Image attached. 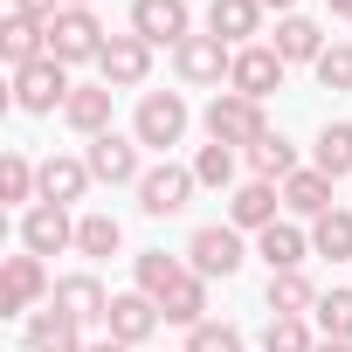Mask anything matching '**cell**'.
Here are the masks:
<instances>
[{
  "label": "cell",
  "instance_id": "4",
  "mask_svg": "<svg viewBox=\"0 0 352 352\" xmlns=\"http://www.w3.org/2000/svg\"><path fill=\"white\" fill-rule=\"evenodd\" d=\"M270 124H263V104L256 97H235V90H214V104H208V138L214 145H256Z\"/></svg>",
  "mask_w": 352,
  "mask_h": 352
},
{
  "label": "cell",
  "instance_id": "25",
  "mask_svg": "<svg viewBox=\"0 0 352 352\" xmlns=\"http://www.w3.org/2000/svg\"><path fill=\"white\" fill-rule=\"evenodd\" d=\"M0 201L21 208V214L42 201V166H28V152H8V159H0Z\"/></svg>",
  "mask_w": 352,
  "mask_h": 352
},
{
  "label": "cell",
  "instance_id": "35",
  "mask_svg": "<svg viewBox=\"0 0 352 352\" xmlns=\"http://www.w3.org/2000/svg\"><path fill=\"white\" fill-rule=\"evenodd\" d=\"M311 318L324 324V338H352V290H324Z\"/></svg>",
  "mask_w": 352,
  "mask_h": 352
},
{
  "label": "cell",
  "instance_id": "10",
  "mask_svg": "<svg viewBox=\"0 0 352 352\" xmlns=\"http://www.w3.org/2000/svg\"><path fill=\"white\" fill-rule=\"evenodd\" d=\"M173 69H180V83H228L235 49L221 35H187L180 49H173Z\"/></svg>",
  "mask_w": 352,
  "mask_h": 352
},
{
  "label": "cell",
  "instance_id": "43",
  "mask_svg": "<svg viewBox=\"0 0 352 352\" xmlns=\"http://www.w3.org/2000/svg\"><path fill=\"white\" fill-rule=\"evenodd\" d=\"M63 8H90V0H63Z\"/></svg>",
  "mask_w": 352,
  "mask_h": 352
},
{
  "label": "cell",
  "instance_id": "12",
  "mask_svg": "<svg viewBox=\"0 0 352 352\" xmlns=\"http://www.w3.org/2000/svg\"><path fill=\"white\" fill-rule=\"evenodd\" d=\"M90 180H104V187H138L145 180V166H138V138H118V131H104V138H90Z\"/></svg>",
  "mask_w": 352,
  "mask_h": 352
},
{
  "label": "cell",
  "instance_id": "38",
  "mask_svg": "<svg viewBox=\"0 0 352 352\" xmlns=\"http://www.w3.org/2000/svg\"><path fill=\"white\" fill-rule=\"evenodd\" d=\"M56 8H63V0H14V14H35V21H49Z\"/></svg>",
  "mask_w": 352,
  "mask_h": 352
},
{
  "label": "cell",
  "instance_id": "30",
  "mask_svg": "<svg viewBox=\"0 0 352 352\" xmlns=\"http://www.w3.org/2000/svg\"><path fill=\"white\" fill-rule=\"evenodd\" d=\"M318 173L324 180H345L352 173V124H324L318 131Z\"/></svg>",
  "mask_w": 352,
  "mask_h": 352
},
{
  "label": "cell",
  "instance_id": "9",
  "mask_svg": "<svg viewBox=\"0 0 352 352\" xmlns=\"http://www.w3.org/2000/svg\"><path fill=\"white\" fill-rule=\"evenodd\" d=\"M187 28H194V14H187V0H131V35L138 42H166V49H180L187 42Z\"/></svg>",
  "mask_w": 352,
  "mask_h": 352
},
{
  "label": "cell",
  "instance_id": "11",
  "mask_svg": "<svg viewBox=\"0 0 352 352\" xmlns=\"http://www.w3.org/2000/svg\"><path fill=\"white\" fill-rule=\"evenodd\" d=\"M159 324H166L159 297H145V290H118V297H111V318H104V331H111L118 345H145Z\"/></svg>",
  "mask_w": 352,
  "mask_h": 352
},
{
  "label": "cell",
  "instance_id": "22",
  "mask_svg": "<svg viewBox=\"0 0 352 352\" xmlns=\"http://www.w3.org/2000/svg\"><path fill=\"white\" fill-rule=\"evenodd\" d=\"M90 194V159H42V201H56V208H69V201H83Z\"/></svg>",
  "mask_w": 352,
  "mask_h": 352
},
{
  "label": "cell",
  "instance_id": "39",
  "mask_svg": "<svg viewBox=\"0 0 352 352\" xmlns=\"http://www.w3.org/2000/svg\"><path fill=\"white\" fill-rule=\"evenodd\" d=\"M90 352H131V345H118V338H97V345H90Z\"/></svg>",
  "mask_w": 352,
  "mask_h": 352
},
{
  "label": "cell",
  "instance_id": "5",
  "mask_svg": "<svg viewBox=\"0 0 352 352\" xmlns=\"http://www.w3.org/2000/svg\"><path fill=\"white\" fill-rule=\"evenodd\" d=\"M194 187H201V180H194V166H173V159H166V166H145V180H138V208H145L152 221H166V214H180V208L194 201Z\"/></svg>",
  "mask_w": 352,
  "mask_h": 352
},
{
  "label": "cell",
  "instance_id": "17",
  "mask_svg": "<svg viewBox=\"0 0 352 352\" xmlns=\"http://www.w3.org/2000/svg\"><path fill=\"white\" fill-rule=\"evenodd\" d=\"M63 118H69V131L104 138V131H111V83H76L69 104H63Z\"/></svg>",
  "mask_w": 352,
  "mask_h": 352
},
{
  "label": "cell",
  "instance_id": "21",
  "mask_svg": "<svg viewBox=\"0 0 352 352\" xmlns=\"http://www.w3.org/2000/svg\"><path fill=\"white\" fill-rule=\"evenodd\" d=\"M76 331H83V324L63 318L56 304H49V311H28V352H90Z\"/></svg>",
  "mask_w": 352,
  "mask_h": 352
},
{
  "label": "cell",
  "instance_id": "24",
  "mask_svg": "<svg viewBox=\"0 0 352 352\" xmlns=\"http://www.w3.org/2000/svg\"><path fill=\"white\" fill-rule=\"evenodd\" d=\"M283 208H290V214H311V221H324V214H331V180H324L318 166H297L290 180H283Z\"/></svg>",
  "mask_w": 352,
  "mask_h": 352
},
{
  "label": "cell",
  "instance_id": "28",
  "mask_svg": "<svg viewBox=\"0 0 352 352\" xmlns=\"http://www.w3.org/2000/svg\"><path fill=\"white\" fill-rule=\"evenodd\" d=\"M131 270H138V290H145V297H159V304H166L173 290H180V283H187V270L173 263L166 249H145V256H138Z\"/></svg>",
  "mask_w": 352,
  "mask_h": 352
},
{
  "label": "cell",
  "instance_id": "23",
  "mask_svg": "<svg viewBox=\"0 0 352 352\" xmlns=\"http://www.w3.org/2000/svg\"><path fill=\"white\" fill-rule=\"evenodd\" d=\"M256 28H263V0H214V8H208V35H221L228 49H235V42L249 49Z\"/></svg>",
  "mask_w": 352,
  "mask_h": 352
},
{
  "label": "cell",
  "instance_id": "13",
  "mask_svg": "<svg viewBox=\"0 0 352 352\" xmlns=\"http://www.w3.org/2000/svg\"><path fill=\"white\" fill-rule=\"evenodd\" d=\"M97 76H104L111 90H138V83L152 76V42H138V35H111L104 56H97Z\"/></svg>",
  "mask_w": 352,
  "mask_h": 352
},
{
  "label": "cell",
  "instance_id": "31",
  "mask_svg": "<svg viewBox=\"0 0 352 352\" xmlns=\"http://www.w3.org/2000/svg\"><path fill=\"white\" fill-rule=\"evenodd\" d=\"M76 249H83V256H118V249H124L118 214H83V221H76Z\"/></svg>",
  "mask_w": 352,
  "mask_h": 352
},
{
  "label": "cell",
  "instance_id": "27",
  "mask_svg": "<svg viewBox=\"0 0 352 352\" xmlns=\"http://www.w3.org/2000/svg\"><path fill=\"white\" fill-rule=\"evenodd\" d=\"M249 166H256V180H290V173H297V152H290V138L283 131H263L256 145H249Z\"/></svg>",
  "mask_w": 352,
  "mask_h": 352
},
{
  "label": "cell",
  "instance_id": "32",
  "mask_svg": "<svg viewBox=\"0 0 352 352\" xmlns=\"http://www.w3.org/2000/svg\"><path fill=\"white\" fill-rule=\"evenodd\" d=\"M311 249H318V256H331V263H352V214H345V208H331V214L311 228Z\"/></svg>",
  "mask_w": 352,
  "mask_h": 352
},
{
  "label": "cell",
  "instance_id": "6",
  "mask_svg": "<svg viewBox=\"0 0 352 352\" xmlns=\"http://www.w3.org/2000/svg\"><path fill=\"white\" fill-rule=\"evenodd\" d=\"M283 69H290V63H283V56H276L270 42H249V49H235L228 90H235V97H256V104H263L270 90H283Z\"/></svg>",
  "mask_w": 352,
  "mask_h": 352
},
{
  "label": "cell",
  "instance_id": "41",
  "mask_svg": "<svg viewBox=\"0 0 352 352\" xmlns=\"http://www.w3.org/2000/svg\"><path fill=\"white\" fill-rule=\"evenodd\" d=\"M270 8H276V14H290V8H297V0H263V14H270Z\"/></svg>",
  "mask_w": 352,
  "mask_h": 352
},
{
  "label": "cell",
  "instance_id": "8",
  "mask_svg": "<svg viewBox=\"0 0 352 352\" xmlns=\"http://www.w3.org/2000/svg\"><path fill=\"white\" fill-rule=\"evenodd\" d=\"M49 297V270H42V256H8V270H0V318H21V311H35Z\"/></svg>",
  "mask_w": 352,
  "mask_h": 352
},
{
  "label": "cell",
  "instance_id": "2",
  "mask_svg": "<svg viewBox=\"0 0 352 352\" xmlns=\"http://www.w3.org/2000/svg\"><path fill=\"white\" fill-rule=\"evenodd\" d=\"M131 138L152 145V152H173L187 138V97L180 90H145L138 97V118H131Z\"/></svg>",
  "mask_w": 352,
  "mask_h": 352
},
{
  "label": "cell",
  "instance_id": "36",
  "mask_svg": "<svg viewBox=\"0 0 352 352\" xmlns=\"http://www.w3.org/2000/svg\"><path fill=\"white\" fill-rule=\"evenodd\" d=\"M318 83H324V90H352V42H331V49L318 56Z\"/></svg>",
  "mask_w": 352,
  "mask_h": 352
},
{
  "label": "cell",
  "instance_id": "1",
  "mask_svg": "<svg viewBox=\"0 0 352 352\" xmlns=\"http://www.w3.org/2000/svg\"><path fill=\"white\" fill-rule=\"evenodd\" d=\"M104 21L90 14V8H56L49 14V56L63 63V69H76V63H97L104 56Z\"/></svg>",
  "mask_w": 352,
  "mask_h": 352
},
{
  "label": "cell",
  "instance_id": "20",
  "mask_svg": "<svg viewBox=\"0 0 352 352\" xmlns=\"http://www.w3.org/2000/svg\"><path fill=\"white\" fill-rule=\"evenodd\" d=\"M270 49H276L283 63H311V69H318V56H324L331 42H324V28H318V21H304V14H283Z\"/></svg>",
  "mask_w": 352,
  "mask_h": 352
},
{
  "label": "cell",
  "instance_id": "19",
  "mask_svg": "<svg viewBox=\"0 0 352 352\" xmlns=\"http://www.w3.org/2000/svg\"><path fill=\"white\" fill-rule=\"evenodd\" d=\"M56 311L76 318V324H104V318H111V297H104L97 276H63V283H56Z\"/></svg>",
  "mask_w": 352,
  "mask_h": 352
},
{
  "label": "cell",
  "instance_id": "7",
  "mask_svg": "<svg viewBox=\"0 0 352 352\" xmlns=\"http://www.w3.org/2000/svg\"><path fill=\"white\" fill-rule=\"evenodd\" d=\"M187 270H194V276H235V270H242V228H228V221L194 228V242H187Z\"/></svg>",
  "mask_w": 352,
  "mask_h": 352
},
{
  "label": "cell",
  "instance_id": "29",
  "mask_svg": "<svg viewBox=\"0 0 352 352\" xmlns=\"http://www.w3.org/2000/svg\"><path fill=\"white\" fill-rule=\"evenodd\" d=\"M159 311H166V324H187V331H194V324H208V276H194V270H187V283L173 290Z\"/></svg>",
  "mask_w": 352,
  "mask_h": 352
},
{
  "label": "cell",
  "instance_id": "34",
  "mask_svg": "<svg viewBox=\"0 0 352 352\" xmlns=\"http://www.w3.org/2000/svg\"><path fill=\"white\" fill-rule=\"evenodd\" d=\"M263 352H318V338H311V324H304V318H270Z\"/></svg>",
  "mask_w": 352,
  "mask_h": 352
},
{
  "label": "cell",
  "instance_id": "26",
  "mask_svg": "<svg viewBox=\"0 0 352 352\" xmlns=\"http://www.w3.org/2000/svg\"><path fill=\"white\" fill-rule=\"evenodd\" d=\"M270 311H276V318H304V311H318V283H311L304 270L270 276Z\"/></svg>",
  "mask_w": 352,
  "mask_h": 352
},
{
  "label": "cell",
  "instance_id": "40",
  "mask_svg": "<svg viewBox=\"0 0 352 352\" xmlns=\"http://www.w3.org/2000/svg\"><path fill=\"white\" fill-rule=\"evenodd\" d=\"M318 352H352V338H324V345H318Z\"/></svg>",
  "mask_w": 352,
  "mask_h": 352
},
{
  "label": "cell",
  "instance_id": "42",
  "mask_svg": "<svg viewBox=\"0 0 352 352\" xmlns=\"http://www.w3.org/2000/svg\"><path fill=\"white\" fill-rule=\"evenodd\" d=\"M324 8H331V14H352V0H324Z\"/></svg>",
  "mask_w": 352,
  "mask_h": 352
},
{
  "label": "cell",
  "instance_id": "3",
  "mask_svg": "<svg viewBox=\"0 0 352 352\" xmlns=\"http://www.w3.org/2000/svg\"><path fill=\"white\" fill-rule=\"evenodd\" d=\"M69 69L56 63V56H42V63H28V69H14V104L28 111V118H49V111H63L69 104Z\"/></svg>",
  "mask_w": 352,
  "mask_h": 352
},
{
  "label": "cell",
  "instance_id": "16",
  "mask_svg": "<svg viewBox=\"0 0 352 352\" xmlns=\"http://www.w3.org/2000/svg\"><path fill=\"white\" fill-rule=\"evenodd\" d=\"M276 201H283L276 180H249V187H235V194H228V228H256V235H263V228L276 221Z\"/></svg>",
  "mask_w": 352,
  "mask_h": 352
},
{
  "label": "cell",
  "instance_id": "15",
  "mask_svg": "<svg viewBox=\"0 0 352 352\" xmlns=\"http://www.w3.org/2000/svg\"><path fill=\"white\" fill-rule=\"evenodd\" d=\"M42 56H49V21L8 14V28H0V63H8V69H28V63H42Z\"/></svg>",
  "mask_w": 352,
  "mask_h": 352
},
{
  "label": "cell",
  "instance_id": "37",
  "mask_svg": "<svg viewBox=\"0 0 352 352\" xmlns=\"http://www.w3.org/2000/svg\"><path fill=\"white\" fill-rule=\"evenodd\" d=\"M187 352H242V331L235 324H194L187 331Z\"/></svg>",
  "mask_w": 352,
  "mask_h": 352
},
{
  "label": "cell",
  "instance_id": "33",
  "mask_svg": "<svg viewBox=\"0 0 352 352\" xmlns=\"http://www.w3.org/2000/svg\"><path fill=\"white\" fill-rule=\"evenodd\" d=\"M194 180H201V187H235V145H214V138H208V145L194 152Z\"/></svg>",
  "mask_w": 352,
  "mask_h": 352
},
{
  "label": "cell",
  "instance_id": "14",
  "mask_svg": "<svg viewBox=\"0 0 352 352\" xmlns=\"http://www.w3.org/2000/svg\"><path fill=\"white\" fill-rule=\"evenodd\" d=\"M21 249H28V256L76 249V221H69V208H56V201H35V208L21 214Z\"/></svg>",
  "mask_w": 352,
  "mask_h": 352
},
{
  "label": "cell",
  "instance_id": "18",
  "mask_svg": "<svg viewBox=\"0 0 352 352\" xmlns=\"http://www.w3.org/2000/svg\"><path fill=\"white\" fill-rule=\"evenodd\" d=\"M256 256L270 263V276H283V270H304V256H311V235H304V228H290V221H270V228L256 235Z\"/></svg>",
  "mask_w": 352,
  "mask_h": 352
}]
</instances>
